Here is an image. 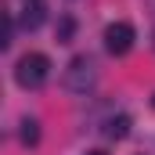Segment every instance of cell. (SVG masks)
Here are the masks:
<instances>
[{
  "instance_id": "obj_1",
  "label": "cell",
  "mask_w": 155,
  "mask_h": 155,
  "mask_svg": "<svg viewBox=\"0 0 155 155\" xmlns=\"http://www.w3.org/2000/svg\"><path fill=\"white\" fill-rule=\"evenodd\" d=\"M47 79H51V58H47V54L29 51V54L18 58V65H15V83H18L22 90H40Z\"/></svg>"
},
{
  "instance_id": "obj_3",
  "label": "cell",
  "mask_w": 155,
  "mask_h": 155,
  "mask_svg": "<svg viewBox=\"0 0 155 155\" xmlns=\"http://www.w3.org/2000/svg\"><path fill=\"white\" fill-rule=\"evenodd\" d=\"M134 40H137V33H134L130 22H112V25L105 29V47H108V54H116V58L130 54Z\"/></svg>"
},
{
  "instance_id": "obj_6",
  "label": "cell",
  "mask_w": 155,
  "mask_h": 155,
  "mask_svg": "<svg viewBox=\"0 0 155 155\" xmlns=\"http://www.w3.org/2000/svg\"><path fill=\"white\" fill-rule=\"evenodd\" d=\"M18 137H22V144H25V148H36L40 144V123L36 119H22V130H18Z\"/></svg>"
},
{
  "instance_id": "obj_8",
  "label": "cell",
  "mask_w": 155,
  "mask_h": 155,
  "mask_svg": "<svg viewBox=\"0 0 155 155\" xmlns=\"http://www.w3.org/2000/svg\"><path fill=\"white\" fill-rule=\"evenodd\" d=\"M87 155H108V152H101V148H94V152H87Z\"/></svg>"
},
{
  "instance_id": "obj_4",
  "label": "cell",
  "mask_w": 155,
  "mask_h": 155,
  "mask_svg": "<svg viewBox=\"0 0 155 155\" xmlns=\"http://www.w3.org/2000/svg\"><path fill=\"white\" fill-rule=\"evenodd\" d=\"M43 18H47L43 0H25V7H22V29L25 33H36L40 25H43Z\"/></svg>"
},
{
  "instance_id": "obj_7",
  "label": "cell",
  "mask_w": 155,
  "mask_h": 155,
  "mask_svg": "<svg viewBox=\"0 0 155 155\" xmlns=\"http://www.w3.org/2000/svg\"><path fill=\"white\" fill-rule=\"evenodd\" d=\"M72 29H76V22L65 15V18L58 22V43H69V40H72Z\"/></svg>"
},
{
  "instance_id": "obj_5",
  "label": "cell",
  "mask_w": 155,
  "mask_h": 155,
  "mask_svg": "<svg viewBox=\"0 0 155 155\" xmlns=\"http://www.w3.org/2000/svg\"><path fill=\"white\" fill-rule=\"evenodd\" d=\"M130 126H134V119H130V116H123V112H119V116H112L108 123H105V130H101V134H105L108 141H123V137L130 134Z\"/></svg>"
},
{
  "instance_id": "obj_9",
  "label": "cell",
  "mask_w": 155,
  "mask_h": 155,
  "mask_svg": "<svg viewBox=\"0 0 155 155\" xmlns=\"http://www.w3.org/2000/svg\"><path fill=\"white\" fill-rule=\"evenodd\" d=\"M152 105H155V97H152Z\"/></svg>"
},
{
  "instance_id": "obj_2",
  "label": "cell",
  "mask_w": 155,
  "mask_h": 155,
  "mask_svg": "<svg viewBox=\"0 0 155 155\" xmlns=\"http://www.w3.org/2000/svg\"><path fill=\"white\" fill-rule=\"evenodd\" d=\"M65 90L69 94H87V90H94V83H97V61L90 58V54H76L69 65H65Z\"/></svg>"
}]
</instances>
